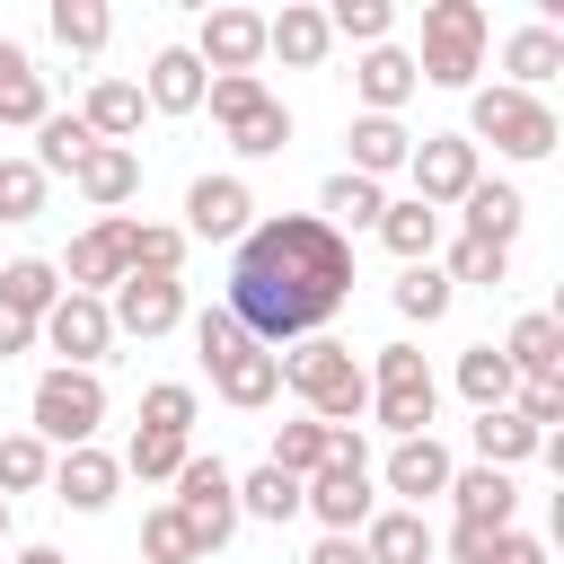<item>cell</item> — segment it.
Here are the masks:
<instances>
[{
  "mask_svg": "<svg viewBox=\"0 0 564 564\" xmlns=\"http://www.w3.org/2000/svg\"><path fill=\"white\" fill-rule=\"evenodd\" d=\"M352 282H361V273H352V238H335L317 212H273V220H256V229L238 238L220 308H229V326H238L247 344L282 352V344L326 335V326L344 317Z\"/></svg>",
  "mask_w": 564,
  "mask_h": 564,
  "instance_id": "1",
  "label": "cell"
},
{
  "mask_svg": "<svg viewBox=\"0 0 564 564\" xmlns=\"http://www.w3.org/2000/svg\"><path fill=\"white\" fill-rule=\"evenodd\" d=\"M282 388H291L317 423H361V414H370V370H361L352 344H335V335L291 344V352H282Z\"/></svg>",
  "mask_w": 564,
  "mask_h": 564,
  "instance_id": "2",
  "label": "cell"
},
{
  "mask_svg": "<svg viewBox=\"0 0 564 564\" xmlns=\"http://www.w3.org/2000/svg\"><path fill=\"white\" fill-rule=\"evenodd\" d=\"M432 414H441V379H432V361H423L414 344H379V361H370V414H361V423L414 441V432H432Z\"/></svg>",
  "mask_w": 564,
  "mask_h": 564,
  "instance_id": "3",
  "label": "cell"
},
{
  "mask_svg": "<svg viewBox=\"0 0 564 564\" xmlns=\"http://www.w3.org/2000/svg\"><path fill=\"white\" fill-rule=\"evenodd\" d=\"M485 35H494V18H485L476 0H432V9H423L414 79H432V88H476V70H485Z\"/></svg>",
  "mask_w": 564,
  "mask_h": 564,
  "instance_id": "4",
  "label": "cell"
},
{
  "mask_svg": "<svg viewBox=\"0 0 564 564\" xmlns=\"http://www.w3.org/2000/svg\"><path fill=\"white\" fill-rule=\"evenodd\" d=\"M467 141H494L502 159H546L555 150V106L529 88H467Z\"/></svg>",
  "mask_w": 564,
  "mask_h": 564,
  "instance_id": "5",
  "label": "cell"
},
{
  "mask_svg": "<svg viewBox=\"0 0 564 564\" xmlns=\"http://www.w3.org/2000/svg\"><path fill=\"white\" fill-rule=\"evenodd\" d=\"M26 414H35L26 432H35L44 449H53V441H62V449H88V441H97V423H106V379H97V370H62V361H53V370L35 379V397H26Z\"/></svg>",
  "mask_w": 564,
  "mask_h": 564,
  "instance_id": "6",
  "label": "cell"
},
{
  "mask_svg": "<svg viewBox=\"0 0 564 564\" xmlns=\"http://www.w3.org/2000/svg\"><path fill=\"white\" fill-rule=\"evenodd\" d=\"M167 502H176V520L194 529V555H220V546L238 538V476H229L220 458L194 449V458L176 467V494H167Z\"/></svg>",
  "mask_w": 564,
  "mask_h": 564,
  "instance_id": "7",
  "label": "cell"
},
{
  "mask_svg": "<svg viewBox=\"0 0 564 564\" xmlns=\"http://www.w3.org/2000/svg\"><path fill=\"white\" fill-rule=\"evenodd\" d=\"M106 317H115V335L159 344L167 326H185V282H176V273H123V282L106 291Z\"/></svg>",
  "mask_w": 564,
  "mask_h": 564,
  "instance_id": "8",
  "label": "cell"
},
{
  "mask_svg": "<svg viewBox=\"0 0 564 564\" xmlns=\"http://www.w3.org/2000/svg\"><path fill=\"white\" fill-rule=\"evenodd\" d=\"M35 344H53V352H62V370H97V361L115 352V317H106V300L62 291V300L44 308V326H35Z\"/></svg>",
  "mask_w": 564,
  "mask_h": 564,
  "instance_id": "9",
  "label": "cell"
},
{
  "mask_svg": "<svg viewBox=\"0 0 564 564\" xmlns=\"http://www.w3.org/2000/svg\"><path fill=\"white\" fill-rule=\"evenodd\" d=\"M405 176H414V203L449 212V203H467V185H476L485 167H476V141H467V132H423L414 159H405Z\"/></svg>",
  "mask_w": 564,
  "mask_h": 564,
  "instance_id": "10",
  "label": "cell"
},
{
  "mask_svg": "<svg viewBox=\"0 0 564 564\" xmlns=\"http://www.w3.org/2000/svg\"><path fill=\"white\" fill-rule=\"evenodd\" d=\"M176 229H185V238H212V247H238V238L256 229V194H247V176H194Z\"/></svg>",
  "mask_w": 564,
  "mask_h": 564,
  "instance_id": "11",
  "label": "cell"
},
{
  "mask_svg": "<svg viewBox=\"0 0 564 564\" xmlns=\"http://www.w3.org/2000/svg\"><path fill=\"white\" fill-rule=\"evenodd\" d=\"M123 238H132V220H123V212H115V220H88V229L70 238V256L53 264V273H62V291H88V300H106V291L132 273Z\"/></svg>",
  "mask_w": 564,
  "mask_h": 564,
  "instance_id": "12",
  "label": "cell"
},
{
  "mask_svg": "<svg viewBox=\"0 0 564 564\" xmlns=\"http://www.w3.org/2000/svg\"><path fill=\"white\" fill-rule=\"evenodd\" d=\"M300 511H317L326 538H361V520L379 511V485H370V467H317L300 485Z\"/></svg>",
  "mask_w": 564,
  "mask_h": 564,
  "instance_id": "13",
  "label": "cell"
},
{
  "mask_svg": "<svg viewBox=\"0 0 564 564\" xmlns=\"http://www.w3.org/2000/svg\"><path fill=\"white\" fill-rule=\"evenodd\" d=\"M185 53H194L212 79L256 70V62H264V18H256V9H212V18H203V35H194Z\"/></svg>",
  "mask_w": 564,
  "mask_h": 564,
  "instance_id": "14",
  "label": "cell"
},
{
  "mask_svg": "<svg viewBox=\"0 0 564 564\" xmlns=\"http://www.w3.org/2000/svg\"><path fill=\"white\" fill-rule=\"evenodd\" d=\"M449 467H458V458H449V449H441L432 432H414V441H397V449H388L379 485H388V494H397L405 511H423L432 494H449Z\"/></svg>",
  "mask_w": 564,
  "mask_h": 564,
  "instance_id": "15",
  "label": "cell"
},
{
  "mask_svg": "<svg viewBox=\"0 0 564 564\" xmlns=\"http://www.w3.org/2000/svg\"><path fill=\"white\" fill-rule=\"evenodd\" d=\"M203 370H212V388H220L238 414H256V405L282 397V352H264V344H229V352L203 361Z\"/></svg>",
  "mask_w": 564,
  "mask_h": 564,
  "instance_id": "16",
  "label": "cell"
},
{
  "mask_svg": "<svg viewBox=\"0 0 564 564\" xmlns=\"http://www.w3.org/2000/svg\"><path fill=\"white\" fill-rule=\"evenodd\" d=\"M44 485H53V494H62L70 511H106V502H115V485H123V458L88 441V449H62Z\"/></svg>",
  "mask_w": 564,
  "mask_h": 564,
  "instance_id": "17",
  "label": "cell"
},
{
  "mask_svg": "<svg viewBox=\"0 0 564 564\" xmlns=\"http://www.w3.org/2000/svg\"><path fill=\"white\" fill-rule=\"evenodd\" d=\"M361 555H370V564H432V555H441V538H432V520H423V511L388 502V511H370V520H361Z\"/></svg>",
  "mask_w": 564,
  "mask_h": 564,
  "instance_id": "18",
  "label": "cell"
},
{
  "mask_svg": "<svg viewBox=\"0 0 564 564\" xmlns=\"http://www.w3.org/2000/svg\"><path fill=\"white\" fill-rule=\"evenodd\" d=\"M203 79H212V70H203L185 44H159L150 70H141V106H150V115H194V106H203Z\"/></svg>",
  "mask_w": 564,
  "mask_h": 564,
  "instance_id": "19",
  "label": "cell"
},
{
  "mask_svg": "<svg viewBox=\"0 0 564 564\" xmlns=\"http://www.w3.org/2000/svg\"><path fill=\"white\" fill-rule=\"evenodd\" d=\"M70 185H79V203H88L97 220H115V212L141 194V150H115V141H97V150H88V167H79Z\"/></svg>",
  "mask_w": 564,
  "mask_h": 564,
  "instance_id": "20",
  "label": "cell"
},
{
  "mask_svg": "<svg viewBox=\"0 0 564 564\" xmlns=\"http://www.w3.org/2000/svg\"><path fill=\"white\" fill-rule=\"evenodd\" d=\"M494 352L511 361V379H564V317L529 308V317H511V335Z\"/></svg>",
  "mask_w": 564,
  "mask_h": 564,
  "instance_id": "21",
  "label": "cell"
},
{
  "mask_svg": "<svg viewBox=\"0 0 564 564\" xmlns=\"http://www.w3.org/2000/svg\"><path fill=\"white\" fill-rule=\"evenodd\" d=\"M414 88H423V79H414V53H397V44H370V53L352 62V97H361V115H397Z\"/></svg>",
  "mask_w": 564,
  "mask_h": 564,
  "instance_id": "22",
  "label": "cell"
},
{
  "mask_svg": "<svg viewBox=\"0 0 564 564\" xmlns=\"http://www.w3.org/2000/svg\"><path fill=\"white\" fill-rule=\"evenodd\" d=\"M458 238H485V247H511L520 238V220H529V203H520V185H502V176H476L467 185V203H458Z\"/></svg>",
  "mask_w": 564,
  "mask_h": 564,
  "instance_id": "23",
  "label": "cell"
},
{
  "mask_svg": "<svg viewBox=\"0 0 564 564\" xmlns=\"http://www.w3.org/2000/svg\"><path fill=\"white\" fill-rule=\"evenodd\" d=\"M449 502H458V520H467V529H511L520 485H511L502 467H449Z\"/></svg>",
  "mask_w": 564,
  "mask_h": 564,
  "instance_id": "24",
  "label": "cell"
},
{
  "mask_svg": "<svg viewBox=\"0 0 564 564\" xmlns=\"http://www.w3.org/2000/svg\"><path fill=\"white\" fill-rule=\"evenodd\" d=\"M264 53H282L291 70H317V62L335 53V35H326V9H308V0H282V18H264Z\"/></svg>",
  "mask_w": 564,
  "mask_h": 564,
  "instance_id": "25",
  "label": "cell"
},
{
  "mask_svg": "<svg viewBox=\"0 0 564 564\" xmlns=\"http://www.w3.org/2000/svg\"><path fill=\"white\" fill-rule=\"evenodd\" d=\"M344 150H352V176H397L405 159H414V132L397 123V115H352V132H344Z\"/></svg>",
  "mask_w": 564,
  "mask_h": 564,
  "instance_id": "26",
  "label": "cell"
},
{
  "mask_svg": "<svg viewBox=\"0 0 564 564\" xmlns=\"http://www.w3.org/2000/svg\"><path fill=\"white\" fill-rule=\"evenodd\" d=\"M44 115H53V97H44V70L26 62V44H9V35H0V123L35 132Z\"/></svg>",
  "mask_w": 564,
  "mask_h": 564,
  "instance_id": "27",
  "label": "cell"
},
{
  "mask_svg": "<svg viewBox=\"0 0 564 564\" xmlns=\"http://www.w3.org/2000/svg\"><path fill=\"white\" fill-rule=\"evenodd\" d=\"M502 70H511L502 88H529V97H538V88L564 70V35H555V26H511V35H502Z\"/></svg>",
  "mask_w": 564,
  "mask_h": 564,
  "instance_id": "28",
  "label": "cell"
},
{
  "mask_svg": "<svg viewBox=\"0 0 564 564\" xmlns=\"http://www.w3.org/2000/svg\"><path fill=\"white\" fill-rule=\"evenodd\" d=\"M141 79H97L88 88V106H79V123L97 132V141H115V150H132V132H141Z\"/></svg>",
  "mask_w": 564,
  "mask_h": 564,
  "instance_id": "29",
  "label": "cell"
},
{
  "mask_svg": "<svg viewBox=\"0 0 564 564\" xmlns=\"http://www.w3.org/2000/svg\"><path fill=\"white\" fill-rule=\"evenodd\" d=\"M379 212H388V194L370 185V176H352V167H335L326 185H317V220L344 238V229H379Z\"/></svg>",
  "mask_w": 564,
  "mask_h": 564,
  "instance_id": "30",
  "label": "cell"
},
{
  "mask_svg": "<svg viewBox=\"0 0 564 564\" xmlns=\"http://www.w3.org/2000/svg\"><path fill=\"white\" fill-rule=\"evenodd\" d=\"M441 220H449V212H432V203H414V194H405V203H388V212H379V247H388L397 264H432Z\"/></svg>",
  "mask_w": 564,
  "mask_h": 564,
  "instance_id": "31",
  "label": "cell"
},
{
  "mask_svg": "<svg viewBox=\"0 0 564 564\" xmlns=\"http://www.w3.org/2000/svg\"><path fill=\"white\" fill-rule=\"evenodd\" d=\"M467 441H476V467H502V476H511L520 458H538V432H529V423H520L511 405L476 414V423H467Z\"/></svg>",
  "mask_w": 564,
  "mask_h": 564,
  "instance_id": "32",
  "label": "cell"
},
{
  "mask_svg": "<svg viewBox=\"0 0 564 564\" xmlns=\"http://www.w3.org/2000/svg\"><path fill=\"white\" fill-rule=\"evenodd\" d=\"M62 300V273L44 264V256H18V264H0V308L9 317H26V326H44V308Z\"/></svg>",
  "mask_w": 564,
  "mask_h": 564,
  "instance_id": "33",
  "label": "cell"
},
{
  "mask_svg": "<svg viewBox=\"0 0 564 564\" xmlns=\"http://www.w3.org/2000/svg\"><path fill=\"white\" fill-rule=\"evenodd\" d=\"M88 150H97V132H88L79 115H44V123H35V176H79Z\"/></svg>",
  "mask_w": 564,
  "mask_h": 564,
  "instance_id": "34",
  "label": "cell"
},
{
  "mask_svg": "<svg viewBox=\"0 0 564 564\" xmlns=\"http://www.w3.org/2000/svg\"><path fill=\"white\" fill-rule=\"evenodd\" d=\"M511 388H520V379H511V361H502L494 344H467V352H458V397H467L476 414L511 405Z\"/></svg>",
  "mask_w": 564,
  "mask_h": 564,
  "instance_id": "35",
  "label": "cell"
},
{
  "mask_svg": "<svg viewBox=\"0 0 564 564\" xmlns=\"http://www.w3.org/2000/svg\"><path fill=\"white\" fill-rule=\"evenodd\" d=\"M238 520H264V529L300 520V476H282V467H256V476H238Z\"/></svg>",
  "mask_w": 564,
  "mask_h": 564,
  "instance_id": "36",
  "label": "cell"
},
{
  "mask_svg": "<svg viewBox=\"0 0 564 564\" xmlns=\"http://www.w3.org/2000/svg\"><path fill=\"white\" fill-rule=\"evenodd\" d=\"M449 300H458V291H449L441 264H405V273H397V317H405V326H441Z\"/></svg>",
  "mask_w": 564,
  "mask_h": 564,
  "instance_id": "37",
  "label": "cell"
},
{
  "mask_svg": "<svg viewBox=\"0 0 564 564\" xmlns=\"http://www.w3.org/2000/svg\"><path fill=\"white\" fill-rule=\"evenodd\" d=\"M229 150H238V159H282V150H291V106L264 97L256 115H238V123H229Z\"/></svg>",
  "mask_w": 564,
  "mask_h": 564,
  "instance_id": "38",
  "label": "cell"
},
{
  "mask_svg": "<svg viewBox=\"0 0 564 564\" xmlns=\"http://www.w3.org/2000/svg\"><path fill=\"white\" fill-rule=\"evenodd\" d=\"M185 458H194V441H176V432H132L123 441V476H141V485H176Z\"/></svg>",
  "mask_w": 564,
  "mask_h": 564,
  "instance_id": "39",
  "label": "cell"
},
{
  "mask_svg": "<svg viewBox=\"0 0 564 564\" xmlns=\"http://www.w3.org/2000/svg\"><path fill=\"white\" fill-rule=\"evenodd\" d=\"M44 26H53V44H62V53H97V44L115 35L106 0H53V18H44Z\"/></svg>",
  "mask_w": 564,
  "mask_h": 564,
  "instance_id": "40",
  "label": "cell"
},
{
  "mask_svg": "<svg viewBox=\"0 0 564 564\" xmlns=\"http://www.w3.org/2000/svg\"><path fill=\"white\" fill-rule=\"evenodd\" d=\"M185 229L176 220H132V238H123V256H132V273H176L185 264Z\"/></svg>",
  "mask_w": 564,
  "mask_h": 564,
  "instance_id": "41",
  "label": "cell"
},
{
  "mask_svg": "<svg viewBox=\"0 0 564 564\" xmlns=\"http://www.w3.org/2000/svg\"><path fill=\"white\" fill-rule=\"evenodd\" d=\"M441 273H449V291H458V282H476V291H502V282H511V247L449 238V264H441Z\"/></svg>",
  "mask_w": 564,
  "mask_h": 564,
  "instance_id": "42",
  "label": "cell"
},
{
  "mask_svg": "<svg viewBox=\"0 0 564 564\" xmlns=\"http://www.w3.org/2000/svg\"><path fill=\"white\" fill-rule=\"evenodd\" d=\"M264 467H282V476H300V485H308V476L326 467V423H317V414L282 423V432H273V458H264Z\"/></svg>",
  "mask_w": 564,
  "mask_h": 564,
  "instance_id": "43",
  "label": "cell"
},
{
  "mask_svg": "<svg viewBox=\"0 0 564 564\" xmlns=\"http://www.w3.org/2000/svg\"><path fill=\"white\" fill-rule=\"evenodd\" d=\"M44 476H53V449H44L35 432H0V502H9V494H35Z\"/></svg>",
  "mask_w": 564,
  "mask_h": 564,
  "instance_id": "44",
  "label": "cell"
},
{
  "mask_svg": "<svg viewBox=\"0 0 564 564\" xmlns=\"http://www.w3.org/2000/svg\"><path fill=\"white\" fill-rule=\"evenodd\" d=\"M388 26H397L388 0H335V9H326V35H335V44H361V53L388 44Z\"/></svg>",
  "mask_w": 564,
  "mask_h": 564,
  "instance_id": "45",
  "label": "cell"
},
{
  "mask_svg": "<svg viewBox=\"0 0 564 564\" xmlns=\"http://www.w3.org/2000/svg\"><path fill=\"white\" fill-rule=\"evenodd\" d=\"M141 432H176V441H185V432H194V388H185V379H150V388H141Z\"/></svg>",
  "mask_w": 564,
  "mask_h": 564,
  "instance_id": "46",
  "label": "cell"
},
{
  "mask_svg": "<svg viewBox=\"0 0 564 564\" xmlns=\"http://www.w3.org/2000/svg\"><path fill=\"white\" fill-rule=\"evenodd\" d=\"M141 564H203V555H194V529L176 520V502H159V511L141 520Z\"/></svg>",
  "mask_w": 564,
  "mask_h": 564,
  "instance_id": "47",
  "label": "cell"
},
{
  "mask_svg": "<svg viewBox=\"0 0 564 564\" xmlns=\"http://www.w3.org/2000/svg\"><path fill=\"white\" fill-rule=\"evenodd\" d=\"M264 97H273V88H264V79H256V70H229V79H203V106H212V115H220V132H229V123H238V115H256V106H264Z\"/></svg>",
  "mask_w": 564,
  "mask_h": 564,
  "instance_id": "48",
  "label": "cell"
},
{
  "mask_svg": "<svg viewBox=\"0 0 564 564\" xmlns=\"http://www.w3.org/2000/svg\"><path fill=\"white\" fill-rule=\"evenodd\" d=\"M511 414H520L538 441H555V423H564V379H520V388H511Z\"/></svg>",
  "mask_w": 564,
  "mask_h": 564,
  "instance_id": "49",
  "label": "cell"
},
{
  "mask_svg": "<svg viewBox=\"0 0 564 564\" xmlns=\"http://www.w3.org/2000/svg\"><path fill=\"white\" fill-rule=\"evenodd\" d=\"M44 212V176L35 159H0V220H35Z\"/></svg>",
  "mask_w": 564,
  "mask_h": 564,
  "instance_id": "50",
  "label": "cell"
},
{
  "mask_svg": "<svg viewBox=\"0 0 564 564\" xmlns=\"http://www.w3.org/2000/svg\"><path fill=\"white\" fill-rule=\"evenodd\" d=\"M485 564H546V538H529V529H494Z\"/></svg>",
  "mask_w": 564,
  "mask_h": 564,
  "instance_id": "51",
  "label": "cell"
},
{
  "mask_svg": "<svg viewBox=\"0 0 564 564\" xmlns=\"http://www.w3.org/2000/svg\"><path fill=\"white\" fill-rule=\"evenodd\" d=\"M18 352H35V326H26V317H9V308H0V361H18Z\"/></svg>",
  "mask_w": 564,
  "mask_h": 564,
  "instance_id": "52",
  "label": "cell"
},
{
  "mask_svg": "<svg viewBox=\"0 0 564 564\" xmlns=\"http://www.w3.org/2000/svg\"><path fill=\"white\" fill-rule=\"evenodd\" d=\"M308 564H370V555H361V538H317Z\"/></svg>",
  "mask_w": 564,
  "mask_h": 564,
  "instance_id": "53",
  "label": "cell"
},
{
  "mask_svg": "<svg viewBox=\"0 0 564 564\" xmlns=\"http://www.w3.org/2000/svg\"><path fill=\"white\" fill-rule=\"evenodd\" d=\"M18 564H70V555H62V546H26Z\"/></svg>",
  "mask_w": 564,
  "mask_h": 564,
  "instance_id": "54",
  "label": "cell"
},
{
  "mask_svg": "<svg viewBox=\"0 0 564 564\" xmlns=\"http://www.w3.org/2000/svg\"><path fill=\"white\" fill-rule=\"evenodd\" d=\"M0 538H9V502H0Z\"/></svg>",
  "mask_w": 564,
  "mask_h": 564,
  "instance_id": "55",
  "label": "cell"
}]
</instances>
